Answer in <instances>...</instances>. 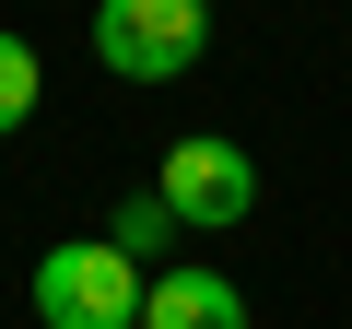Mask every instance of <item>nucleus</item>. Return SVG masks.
<instances>
[{"mask_svg":"<svg viewBox=\"0 0 352 329\" xmlns=\"http://www.w3.org/2000/svg\"><path fill=\"white\" fill-rule=\"evenodd\" d=\"M212 47V0H94V59L118 83H188Z\"/></svg>","mask_w":352,"mask_h":329,"instance_id":"1","label":"nucleus"},{"mask_svg":"<svg viewBox=\"0 0 352 329\" xmlns=\"http://www.w3.org/2000/svg\"><path fill=\"white\" fill-rule=\"evenodd\" d=\"M141 329H247V294L223 270H153L141 282Z\"/></svg>","mask_w":352,"mask_h":329,"instance_id":"4","label":"nucleus"},{"mask_svg":"<svg viewBox=\"0 0 352 329\" xmlns=\"http://www.w3.org/2000/svg\"><path fill=\"white\" fill-rule=\"evenodd\" d=\"M106 247H118V259L141 270V259H164V247H176V212H164V200L141 189V200H118V224H106Z\"/></svg>","mask_w":352,"mask_h":329,"instance_id":"5","label":"nucleus"},{"mask_svg":"<svg viewBox=\"0 0 352 329\" xmlns=\"http://www.w3.org/2000/svg\"><path fill=\"white\" fill-rule=\"evenodd\" d=\"M153 200L176 212V235H223V224H247V200H258V164H247V141L188 129V141H164Z\"/></svg>","mask_w":352,"mask_h":329,"instance_id":"2","label":"nucleus"},{"mask_svg":"<svg viewBox=\"0 0 352 329\" xmlns=\"http://www.w3.org/2000/svg\"><path fill=\"white\" fill-rule=\"evenodd\" d=\"M36 94H47L36 47H24V36H0V129H24V118H36Z\"/></svg>","mask_w":352,"mask_h":329,"instance_id":"6","label":"nucleus"},{"mask_svg":"<svg viewBox=\"0 0 352 329\" xmlns=\"http://www.w3.org/2000/svg\"><path fill=\"white\" fill-rule=\"evenodd\" d=\"M36 317L47 329H141V270L106 235H71L36 259Z\"/></svg>","mask_w":352,"mask_h":329,"instance_id":"3","label":"nucleus"}]
</instances>
